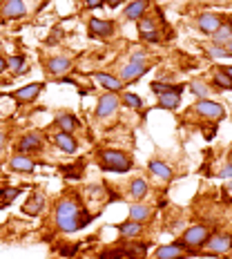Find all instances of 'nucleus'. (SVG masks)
I'll return each instance as SVG.
<instances>
[{"label": "nucleus", "mask_w": 232, "mask_h": 259, "mask_svg": "<svg viewBox=\"0 0 232 259\" xmlns=\"http://www.w3.org/2000/svg\"><path fill=\"white\" fill-rule=\"evenodd\" d=\"M99 161H101V168L107 170V172H118V175H123V172H129L134 165L132 156L127 152H123V150H114V148H103L99 150Z\"/></svg>", "instance_id": "nucleus-2"}, {"label": "nucleus", "mask_w": 232, "mask_h": 259, "mask_svg": "<svg viewBox=\"0 0 232 259\" xmlns=\"http://www.w3.org/2000/svg\"><path fill=\"white\" fill-rule=\"evenodd\" d=\"M206 58H210V61H223V58H232L228 52H225L223 45H210L206 47Z\"/></svg>", "instance_id": "nucleus-32"}, {"label": "nucleus", "mask_w": 232, "mask_h": 259, "mask_svg": "<svg viewBox=\"0 0 232 259\" xmlns=\"http://www.w3.org/2000/svg\"><path fill=\"white\" fill-rule=\"evenodd\" d=\"M105 7V0H85V9H101Z\"/></svg>", "instance_id": "nucleus-37"}, {"label": "nucleus", "mask_w": 232, "mask_h": 259, "mask_svg": "<svg viewBox=\"0 0 232 259\" xmlns=\"http://www.w3.org/2000/svg\"><path fill=\"white\" fill-rule=\"evenodd\" d=\"M223 47H225V52H228V54H230V56H232V40H228V42H225V45H223Z\"/></svg>", "instance_id": "nucleus-41"}, {"label": "nucleus", "mask_w": 232, "mask_h": 259, "mask_svg": "<svg viewBox=\"0 0 232 259\" xmlns=\"http://www.w3.org/2000/svg\"><path fill=\"white\" fill-rule=\"evenodd\" d=\"M152 214H154V208L148 206V203L134 201L132 206H129V219L138 221V224H148V221H152Z\"/></svg>", "instance_id": "nucleus-22"}, {"label": "nucleus", "mask_w": 232, "mask_h": 259, "mask_svg": "<svg viewBox=\"0 0 232 259\" xmlns=\"http://www.w3.org/2000/svg\"><path fill=\"white\" fill-rule=\"evenodd\" d=\"M118 99H121V105L129 107V110H143V99L138 94H134V92L123 90L121 94H118Z\"/></svg>", "instance_id": "nucleus-31"}, {"label": "nucleus", "mask_w": 232, "mask_h": 259, "mask_svg": "<svg viewBox=\"0 0 232 259\" xmlns=\"http://www.w3.org/2000/svg\"><path fill=\"white\" fill-rule=\"evenodd\" d=\"M210 235H212V233H210L208 226L197 224V226H190V228L183 230V235H181L179 241H181V244L185 246V248H190V250H199V248L206 246V241H208Z\"/></svg>", "instance_id": "nucleus-4"}, {"label": "nucleus", "mask_w": 232, "mask_h": 259, "mask_svg": "<svg viewBox=\"0 0 232 259\" xmlns=\"http://www.w3.org/2000/svg\"><path fill=\"white\" fill-rule=\"evenodd\" d=\"M183 90H185V85H170L168 90L163 92V94L156 96V107L159 110H168V112H174L181 107V94Z\"/></svg>", "instance_id": "nucleus-9"}, {"label": "nucleus", "mask_w": 232, "mask_h": 259, "mask_svg": "<svg viewBox=\"0 0 232 259\" xmlns=\"http://www.w3.org/2000/svg\"><path fill=\"white\" fill-rule=\"evenodd\" d=\"M118 107H121V99H118V94H114V92H105V94H101L99 101H96L94 116L101 118V121H105V118L116 114Z\"/></svg>", "instance_id": "nucleus-6"}, {"label": "nucleus", "mask_w": 232, "mask_h": 259, "mask_svg": "<svg viewBox=\"0 0 232 259\" xmlns=\"http://www.w3.org/2000/svg\"><path fill=\"white\" fill-rule=\"evenodd\" d=\"M45 141L47 139L42 137L40 132H25L23 137L16 141V152L20 154H36V152H42L45 150Z\"/></svg>", "instance_id": "nucleus-5"}, {"label": "nucleus", "mask_w": 232, "mask_h": 259, "mask_svg": "<svg viewBox=\"0 0 232 259\" xmlns=\"http://www.w3.org/2000/svg\"><path fill=\"white\" fill-rule=\"evenodd\" d=\"M194 250L185 248L181 241H174V244H165V246H159L154 250V257L152 259H185V257H192Z\"/></svg>", "instance_id": "nucleus-11"}, {"label": "nucleus", "mask_w": 232, "mask_h": 259, "mask_svg": "<svg viewBox=\"0 0 232 259\" xmlns=\"http://www.w3.org/2000/svg\"><path fill=\"white\" fill-rule=\"evenodd\" d=\"M42 90H45V83H29V85H23V88H18L16 92H12V99L16 101L18 105H31L38 101V96L42 94Z\"/></svg>", "instance_id": "nucleus-10"}, {"label": "nucleus", "mask_w": 232, "mask_h": 259, "mask_svg": "<svg viewBox=\"0 0 232 259\" xmlns=\"http://www.w3.org/2000/svg\"><path fill=\"white\" fill-rule=\"evenodd\" d=\"M7 165H9V170H12V172L29 175V172H34V168H36V161H34V156H31V154H20V152H16L12 159L7 161Z\"/></svg>", "instance_id": "nucleus-17"}, {"label": "nucleus", "mask_w": 232, "mask_h": 259, "mask_svg": "<svg viewBox=\"0 0 232 259\" xmlns=\"http://www.w3.org/2000/svg\"><path fill=\"white\" fill-rule=\"evenodd\" d=\"M29 12L27 0H0V18L3 20H16L23 18Z\"/></svg>", "instance_id": "nucleus-12"}, {"label": "nucleus", "mask_w": 232, "mask_h": 259, "mask_svg": "<svg viewBox=\"0 0 232 259\" xmlns=\"http://www.w3.org/2000/svg\"><path fill=\"white\" fill-rule=\"evenodd\" d=\"M150 5H152V0H132L129 5H125V9H123V18L125 20H141L145 14L150 12Z\"/></svg>", "instance_id": "nucleus-19"}, {"label": "nucleus", "mask_w": 232, "mask_h": 259, "mask_svg": "<svg viewBox=\"0 0 232 259\" xmlns=\"http://www.w3.org/2000/svg\"><path fill=\"white\" fill-rule=\"evenodd\" d=\"M223 69H225V72H228V76L232 78V65H228V67H223Z\"/></svg>", "instance_id": "nucleus-42"}, {"label": "nucleus", "mask_w": 232, "mask_h": 259, "mask_svg": "<svg viewBox=\"0 0 232 259\" xmlns=\"http://www.w3.org/2000/svg\"><path fill=\"white\" fill-rule=\"evenodd\" d=\"M150 192V183L143 179V177H136V179H132L127 183V197L134 199V201H141V199L148 197Z\"/></svg>", "instance_id": "nucleus-24"}, {"label": "nucleus", "mask_w": 232, "mask_h": 259, "mask_svg": "<svg viewBox=\"0 0 232 259\" xmlns=\"http://www.w3.org/2000/svg\"><path fill=\"white\" fill-rule=\"evenodd\" d=\"M188 90H190V94L197 101H203L212 94V85H210L206 78H192L190 83H188Z\"/></svg>", "instance_id": "nucleus-25"}, {"label": "nucleus", "mask_w": 232, "mask_h": 259, "mask_svg": "<svg viewBox=\"0 0 232 259\" xmlns=\"http://www.w3.org/2000/svg\"><path fill=\"white\" fill-rule=\"evenodd\" d=\"M148 69H150V63H134V61H127L121 69H118V78H121L125 85L136 83V80L141 78V76H145V72H148Z\"/></svg>", "instance_id": "nucleus-13"}, {"label": "nucleus", "mask_w": 232, "mask_h": 259, "mask_svg": "<svg viewBox=\"0 0 232 259\" xmlns=\"http://www.w3.org/2000/svg\"><path fill=\"white\" fill-rule=\"evenodd\" d=\"M27 69H29V65H27V56H25V54H14V56L7 58V72L20 76V74L27 72Z\"/></svg>", "instance_id": "nucleus-29"}, {"label": "nucleus", "mask_w": 232, "mask_h": 259, "mask_svg": "<svg viewBox=\"0 0 232 259\" xmlns=\"http://www.w3.org/2000/svg\"><path fill=\"white\" fill-rule=\"evenodd\" d=\"M45 201H47L45 192H34V194H29L27 203L23 206V212L29 214V217H38V214L42 212V208H45Z\"/></svg>", "instance_id": "nucleus-23"}, {"label": "nucleus", "mask_w": 232, "mask_h": 259, "mask_svg": "<svg viewBox=\"0 0 232 259\" xmlns=\"http://www.w3.org/2000/svg\"><path fill=\"white\" fill-rule=\"evenodd\" d=\"M89 221H91V214L85 212L78 206L76 199H72V197H61L56 201V206H54V224L65 235L85 228Z\"/></svg>", "instance_id": "nucleus-1"}, {"label": "nucleus", "mask_w": 232, "mask_h": 259, "mask_svg": "<svg viewBox=\"0 0 232 259\" xmlns=\"http://www.w3.org/2000/svg\"><path fill=\"white\" fill-rule=\"evenodd\" d=\"M136 29H138V36H141L143 42L148 45H159L161 42V31H159V25L152 16L145 14L141 20H136Z\"/></svg>", "instance_id": "nucleus-7"}, {"label": "nucleus", "mask_w": 232, "mask_h": 259, "mask_svg": "<svg viewBox=\"0 0 232 259\" xmlns=\"http://www.w3.org/2000/svg\"><path fill=\"white\" fill-rule=\"evenodd\" d=\"M203 250L210 252V255H228L232 250V235L230 233H214L208 237L206 246H203Z\"/></svg>", "instance_id": "nucleus-8"}, {"label": "nucleus", "mask_w": 232, "mask_h": 259, "mask_svg": "<svg viewBox=\"0 0 232 259\" xmlns=\"http://www.w3.org/2000/svg\"><path fill=\"white\" fill-rule=\"evenodd\" d=\"M18 194H20V188H5V190H0V199L12 203L14 199L18 197Z\"/></svg>", "instance_id": "nucleus-34"}, {"label": "nucleus", "mask_w": 232, "mask_h": 259, "mask_svg": "<svg viewBox=\"0 0 232 259\" xmlns=\"http://www.w3.org/2000/svg\"><path fill=\"white\" fill-rule=\"evenodd\" d=\"M219 177H221V179H230L232 181V161H228V163L219 170Z\"/></svg>", "instance_id": "nucleus-36"}, {"label": "nucleus", "mask_w": 232, "mask_h": 259, "mask_svg": "<svg viewBox=\"0 0 232 259\" xmlns=\"http://www.w3.org/2000/svg\"><path fill=\"white\" fill-rule=\"evenodd\" d=\"M52 141L63 154H76V150H78V141L74 139V134L61 132V130H56V134L52 137Z\"/></svg>", "instance_id": "nucleus-20"}, {"label": "nucleus", "mask_w": 232, "mask_h": 259, "mask_svg": "<svg viewBox=\"0 0 232 259\" xmlns=\"http://www.w3.org/2000/svg\"><path fill=\"white\" fill-rule=\"evenodd\" d=\"M148 170L152 172L156 179H161V181H170L172 177H174V172H172V165H168L165 161H161V159H152V161H150Z\"/></svg>", "instance_id": "nucleus-27"}, {"label": "nucleus", "mask_w": 232, "mask_h": 259, "mask_svg": "<svg viewBox=\"0 0 232 259\" xmlns=\"http://www.w3.org/2000/svg\"><path fill=\"white\" fill-rule=\"evenodd\" d=\"M87 31L89 38H110L116 31L114 20H103V18H89L87 20Z\"/></svg>", "instance_id": "nucleus-14"}, {"label": "nucleus", "mask_w": 232, "mask_h": 259, "mask_svg": "<svg viewBox=\"0 0 232 259\" xmlns=\"http://www.w3.org/2000/svg\"><path fill=\"white\" fill-rule=\"evenodd\" d=\"M190 112L194 116L203 118V121H210V123H219L221 118H225V107L217 103V101H210V99H203V101H197Z\"/></svg>", "instance_id": "nucleus-3"}, {"label": "nucleus", "mask_w": 232, "mask_h": 259, "mask_svg": "<svg viewBox=\"0 0 232 259\" xmlns=\"http://www.w3.org/2000/svg\"><path fill=\"white\" fill-rule=\"evenodd\" d=\"M228 40H232V18L223 20V25L212 34V40L210 42H212V45H225Z\"/></svg>", "instance_id": "nucleus-28"}, {"label": "nucleus", "mask_w": 232, "mask_h": 259, "mask_svg": "<svg viewBox=\"0 0 232 259\" xmlns=\"http://www.w3.org/2000/svg\"><path fill=\"white\" fill-rule=\"evenodd\" d=\"M223 16L221 14H214V12H203V14H199V18H197V25H199V29L203 31V34H208V36H212L214 31L219 29L221 25H223Z\"/></svg>", "instance_id": "nucleus-16"}, {"label": "nucleus", "mask_w": 232, "mask_h": 259, "mask_svg": "<svg viewBox=\"0 0 232 259\" xmlns=\"http://www.w3.org/2000/svg\"><path fill=\"white\" fill-rule=\"evenodd\" d=\"M116 230H118V235H121V239H136V237L143 235V224L127 219V221H123V224H118Z\"/></svg>", "instance_id": "nucleus-26"}, {"label": "nucleus", "mask_w": 232, "mask_h": 259, "mask_svg": "<svg viewBox=\"0 0 232 259\" xmlns=\"http://www.w3.org/2000/svg\"><path fill=\"white\" fill-rule=\"evenodd\" d=\"M94 80L101 85L105 92H114V94H121L123 90H125V83H123L118 76H114V74L110 72H96L94 74Z\"/></svg>", "instance_id": "nucleus-18"}, {"label": "nucleus", "mask_w": 232, "mask_h": 259, "mask_svg": "<svg viewBox=\"0 0 232 259\" xmlns=\"http://www.w3.org/2000/svg\"><path fill=\"white\" fill-rule=\"evenodd\" d=\"M168 88H170V83H161V80H154V83L150 85V90H152V94H156V96H159V94H163V92L168 90Z\"/></svg>", "instance_id": "nucleus-35"}, {"label": "nucleus", "mask_w": 232, "mask_h": 259, "mask_svg": "<svg viewBox=\"0 0 232 259\" xmlns=\"http://www.w3.org/2000/svg\"><path fill=\"white\" fill-rule=\"evenodd\" d=\"M125 0H105V7H112V9H116L118 5H123Z\"/></svg>", "instance_id": "nucleus-38"}, {"label": "nucleus", "mask_w": 232, "mask_h": 259, "mask_svg": "<svg viewBox=\"0 0 232 259\" xmlns=\"http://www.w3.org/2000/svg\"><path fill=\"white\" fill-rule=\"evenodd\" d=\"M54 127L61 130V132L74 134L80 127V121L76 118V114H72V112H58L56 118H54Z\"/></svg>", "instance_id": "nucleus-21"}, {"label": "nucleus", "mask_w": 232, "mask_h": 259, "mask_svg": "<svg viewBox=\"0 0 232 259\" xmlns=\"http://www.w3.org/2000/svg\"><path fill=\"white\" fill-rule=\"evenodd\" d=\"M123 257H127V252L121 250V248H110V250L101 252V259H123Z\"/></svg>", "instance_id": "nucleus-33"}, {"label": "nucleus", "mask_w": 232, "mask_h": 259, "mask_svg": "<svg viewBox=\"0 0 232 259\" xmlns=\"http://www.w3.org/2000/svg\"><path fill=\"white\" fill-rule=\"evenodd\" d=\"M210 85H214L217 90H232V78L228 76V72L223 67H217L212 72V76H210Z\"/></svg>", "instance_id": "nucleus-30"}, {"label": "nucleus", "mask_w": 232, "mask_h": 259, "mask_svg": "<svg viewBox=\"0 0 232 259\" xmlns=\"http://www.w3.org/2000/svg\"><path fill=\"white\" fill-rule=\"evenodd\" d=\"M5 72H7V58L0 54V74H5Z\"/></svg>", "instance_id": "nucleus-40"}, {"label": "nucleus", "mask_w": 232, "mask_h": 259, "mask_svg": "<svg viewBox=\"0 0 232 259\" xmlns=\"http://www.w3.org/2000/svg\"><path fill=\"white\" fill-rule=\"evenodd\" d=\"M5 145H7V134H5V130H0V152L5 150Z\"/></svg>", "instance_id": "nucleus-39"}, {"label": "nucleus", "mask_w": 232, "mask_h": 259, "mask_svg": "<svg viewBox=\"0 0 232 259\" xmlns=\"http://www.w3.org/2000/svg\"><path fill=\"white\" fill-rule=\"evenodd\" d=\"M42 65H45V69H47V74H50V76L61 78L63 74H67L69 69H72V58L58 54V56H50L47 61H42Z\"/></svg>", "instance_id": "nucleus-15"}]
</instances>
